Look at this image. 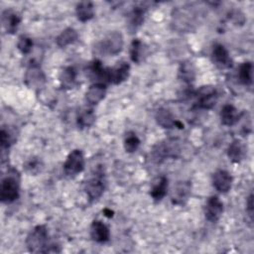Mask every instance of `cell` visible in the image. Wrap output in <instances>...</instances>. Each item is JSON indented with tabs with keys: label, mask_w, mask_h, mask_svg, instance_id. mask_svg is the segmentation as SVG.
<instances>
[{
	"label": "cell",
	"mask_w": 254,
	"mask_h": 254,
	"mask_svg": "<svg viewBox=\"0 0 254 254\" xmlns=\"http://www.w3.org/2000/svg\"><path fill=\"white\" fill-rule=\"evenodd\" d=\"M246 212L248 213L250 219L253 217V194L250 193L246 200Z\"/></svg>",
	"instance_id": "obj_33"
},
{
	"label": "cell",
	"mask_w": 254,
	"mask_h": 254,
	"mask_svg": "<svg viewBox=\"0 0 254 254\" xmlns=\"http://www.w3.org/2000/svg\"><path fill=\"white\" fill-rule=\"evenodd\" d=\"M76 70L73 66H65L59 75L60 85L64 89H71L76 83Z\"/></svg>",
	"instance_id": "obj_22"
},
{
	"label": "cell",
	"mask_w": 254,
	"mask_h": 254,
	"mask_svg": "<svg viewBox=\"0 0 254 254\" xmlns=\"http://www.w3.org/2000/svg\"><path fill=\"white\" fill-rule=\"evenodd\" d=\"M140 144H141V141L135 132L129 131L126 133L123 141V146L126 153H129V154L135 153L140 147Z\"/></svg>",
	"instance_id": "obj_29"
},
{
	"label": "cell",
	"mask_w": 254,
	"mask_h": 254,
	"mask_svg": "<svg viewBox=\"0 0 254 254\" xmlns=\"http://www.w3.org/2000/svg\"><path fill=\"white\" fill-rule=\"evenodd\" d=\"M196 101L195 106L199 109L209 110L214 107L218 99V92L212 85L200 86L194 93Z\"/></svg>",
	"instance_id": "obj_8"
},
{
	"label": "cell",
	"mask_w": 254,
	"mask_h": 254,
	"mask_svg": "<svg viewBox=\"0 0 254 254\" xmlns=\"http://www.w3.org/2000/svg\"><path fill=\"white\" fill-rule=\"evenodd\" d=\"M144 44L140 39H134L130 47V59L133 63L139 64L142 61L144 55Z\"/></svg>",
	"instance_id": "obj_30"
},
{
	"label": "cell",
	"mask_w": 254,
	"mask_h": 254,
	"mask_svg": "<svg viewBox=\"0 0 254 254\" xmlns=\"http://www.w3.org/2000/svg\"><path fill=\"white\" fill-rule=\"evenodd\" d=\"M211 61L219 69H227L233 65V61L227 49L221 44H215L211 51Z\"/></svg>",
	"instance_id": "obj_11"
},
{
	"label": "cell",
	"mask_w": 254,
	"mask_h": 254,
	"mask_svg": "<svg viewBox=\"0 0 254 254\" xmlns=\"http://www.w3.org/2000/svg\"><path fill=\"white\" fill-rule=\"evenodd\" d=\"M33 46V40L30 37L26 35H22L19 37L17 42V49L22 55H29L32 52Z\"/></svg>",
	"instance_id": "obj_31"
},
{
	"label": "cell",
	"mask_w": 254,
	"mask_h": 254,
	"mask_svg": "<svg viewBox=\"0 0 254 254\" xmlns=\"http://www.w3.org/2000/svg\"><path fill=\"white\" fill-rule=\"evenodd\" d=\"M223 210V202L220 200V198L217 195H211L207 198L203 207L204 217L209 222H217L221 217Z\"/></svg>",
	"instance_id": "obj_10"
},
{
	"label": "cell",
	"mask_w": 254,
	"mask_h": 254,
	"mask_svg": "<svg viewBox=\"0 0 254 254\" xmlns=\"http://www.w3.org/2000/svg\"><path fill=\"white\" fill-rule=\"evenodd\" d=\"M49 231L46 225H36L26 237V246L28 251L32 253H44L49 245Z\"/></svg>",
	"instance_id": "obj_4"
},
{
	"label": "cell",
	"mask_w": 254,
	"mask_h": 254,
	"mask_svg": "<svg viewBox=\"0 0 254 254\" xmlns=\"http://www.w3.org/2000/svg\"><path fill=\"white\" fill-rule=\"evenodd\" d=\"M106 188V177L102 166L93 169L84 185V190L90 201L98 200Z\"/></svg>",
	"instance_id": "obj_2"
},
{
	"label": "cell",
	"mask_w": 254,
	"mask_h": 254,
	"mask_svg": "<svg viewBox=\"0 0 254 254\" xmlns=\"http://www.w3.org/2000/svg\"><path fill=\"white\" fill-rule=\"evenodd\" d=\"M213 188L220 193L228 192L232 188L233 178L226 170H216L211 178Z\"/></svg>",
	"instance_id": "obj_13"
},
{
	"label": "cell",
	"mask_w": 254,
	"mask_h": 254,
	"mask_svg": "<svg viewBox=\"0 0 254 254\" xmlns=\"http://www.w3.org/2000/svg\"><path fill=\"white\" fill-rule=\"evenodd\" d=\"M23 169L28 175L37 176L43 171L44 162L41 158H39L37 156H32L24 162Z\"/></svg>",
	"instance_id": "obj_28"
},
{
	"label": "cell",
	"mask_w": 254,
	"mask_h": 254,
	"mask_svg": "<svg viewBox=\"0 0 254 254\" xmlns=\"http://www.w3.org/2000/svg\"><path fill=\"white\" fill-rule=\"evenodd\" d=\"M219 117H220V122L222 125L233 126L239 121L241 114L234 105L225 104L222 106V108L220 110Z\"/></svg>",
	"instance_id": "obj_20"
},
{
	"label": "cell",
	"mask_w": 254,
	"mask_h": 254,
	"mask_svg": "<svg viewBox=\"0 0 254 254\" xmlns=\"http://www.w3.org/2000/svg\"><path fill=\"white\" fill-rule=\"evenodd\" d=\"M247 156V148L244 143L239 139L231 141L227 148V157L233 163L242 162Z\"/></svg>",
	"instance_id": "obj_19"
},
{
	"label": "cell",
	"mask_w": 254,
	"mask_h": 254,
	"mask_svg": "<svg viewBox=\"0 0 254 254\" xmlns=\"http://www.w3.org/2000/svg\"><path fill=\"white\" fill-rule=\"evenodd\" d=\"M155 119L158 125H160L162 128H165V129H171L175 127H178L180 129L184 128L183 123H181L178 119H176L174 114L167 108L158 109L155 115Z\"/></svg>",
	"instance_id": "obj_14"
},
{
	"label": "cell",
	"mask_w": 254,
	"mask_h": 254,
	"mask_svg": "<svg viewBox=\"0 0 254 254\" xmlns=\"http://www.w3.org/2000/svg\"><path fill=\"white\" fill-rule=\"evenodd\" d=\"M96 119V115L91 108H84L80 110L76 116V125L79 129H86L91 127Z\"/></svg>",
	"instance_id": "obj_25"
},
{
	"label": "cell",
	"mask_w": 254,
	"mask_h": 254,
	"mask_svg": "<svg viewBox=\"0 0 254 254\" xmlns=\"http://www.w3.org/2000/svg\"><path fill=\"white\" fill-rule=\"evenodd\" d=\"M24 82L29 88L36 89L37 91L45 87V84L47 82V77L44 70L42 69V67L38 63H35V62L30 63V64L28 65L25 71Z\"/></svg>",
	"instance_id": "obj_5"
},
{
	"label": "cell",
	"mask_w": 254,
	"mask_h": 254,
	"mask_svg": "<svg viewBox=\"0 0 254 254\" xmlns=\"http://www.w3.org/2000/svg\"><path fill=\"white\" fill-rule=\"evenodd\" d=\"M179 78L188 84L191 83L194 80L195 67L191 62L185 61L181 64L179 67Z\"/></svg>",
	"instance_id": "obj_26"
},
{
	"label": "cell",
	"mask_w": 254,
	"mask_h": 254,
	"mask_svg": "<svg viewBox=\"0 0 254 254\" xmlns=\"http://www.w3.org/2000/svg\"><path fill=\"white\" fill-rule=\"evenodd\" d=\"M191 193V185L190 182H179L174 188L171 200L176 205H185Z\"/></svg>",
	"instance_id": "obj_15"
},
{
	"label": "cell",
	"mask_w": 254,
	"mask_h": 254,
	"mask_svg": "<svg viewBox=\"0 0 254 254\" xmlns=\"http://www.w3.org/2000/svg\"><path fill=\"white\" fill-rule=\"evenodd\" d=\"M13 143H14V137L12 133L5 127H2L0 130V145H1L2 152H4L5 150H8Z\"/></svg>",
	"instance_id": "obj_32"
},
{
	"label": "cell",
	"mask_w": 254,
	"mask_h": 254,
	"mask_svg": "<svg viewBox=\"0 0 254 254\" xmlns=\"http://www.w3.org/2000/svg\"><path fill=\"white\" fill-rule=\"evenodd\" d=\"M22 18L20 14L13 8H7L1 13V24L3 30L7 34H15L21 24Z\"/></svg>",
	"instance_id": "obj_12"
},
{
	"label": "cell",
	"mask_w": 254,
	"mask_h": 254,
	"mask_svg": "<svg viewBox=\"0 0 254 254\" xmlns=\"http://www.w3.org/2000/svg\"><path fill=\"white\" fill-rule=\"evenodd\" d=\"M106 95V84L93 82L85 92V100L90 105H96Z\"/></svg>",
	"instance_id": "obj_18"
},
{
	"label": "cell",
	"mask_w": 254,
	"mask_h": 254,
	"mask_svg": "<svg viewBox=\"0 0 254 254\" xmlns=\"http://www.w3.org/2000/svg\"><path fill=\"white\" fill-rule=\"evenodd\" d=\"M75 15L78 21L87 22L94 17V5L90 1H80L75 6Z\"/></svg>",
	"instance_id": "obj_23"
},
{
	"label": "cell",
	"mask_w": 254,
	"mask_h": 254,
	"mask_svg": "<svg viewBox=\"0 0 254 254\" xmlns=\"http://www.w3.org/2000/svg\"><path fill=\"white\" fill-rule=\"evenodd\" d=\"M84 166L85 160L82 151L80 149H74L67 155L63 169L66 177L73 178L84 170Z\"/></svg>",
	"instance_id": "obj_6"
},
{
	"label": "cell",
	"mask_w": 254,
	"mask_h": 254,
	"mask_svg": "<svg viewBox=\"0 0 254 254\" xmlns=\"http://www.w3.org/2000/svg\"><path fill=\"white\" fill-rule=\"evenodd\" d=\"M78 40V33L75 29L68 27L63 30L56 38V44L59 48H65Z\"/></svg>",
	"instance_id": "obj_24"
},
{
	"label": "cell",
	"mask_w": 254,
	"mask_h": 254,
	"mask_svg": "<svg viewBox=\"0 0 254 254\" xmlns=\"http://www.w3.org/2000/svg\"><path fill=\"white\" fill-rule=\"evenodd\" d=\"M90 237L96 243H106L110 239L109 227L101 220H93L90 224Z\"/></svg>",
	"instance_id": "obj_16"
},
{
	"label": "cell",
	"mask_w": 254,
	"mask_h": 254,
	"mask_svg": "<svg viewBox=\"0 0 254 254\" xmlns=\"http://www.w3.org/2000/svg\"><path fill=\"white\" fill-rule=\"evenodd\" d=\"M238 79L240 83L251 86L253 83V64L251 62H244L238 68Z\"/></svg>",
	"instance_id": "obj_27"
},
{
	"label": "cell",
	"mask_w": 254,
	"mask_h": 254,
	"mask_svg": "<svg viewBox=\"0 0 254 254\" xmlns=\"http://www.w3.org/2000/svg\"><path fill=\"white\" fill-rule=\"evenodd\" d=\"M180 153V145L177 140H165L156 144L152 149V157L157 162L169 158H177Z\"/></svg>",
	"instance_id": "obj_7"
},
{
	"label": "cell",
	"mask_w": 254,
	"mask_h": 254,
	"mask_svg": "<svg viewBox=\"0 0 254 254\" xmlns=\"http://www.w3.org/2000/svg\"><path fill=\"white\" fill-rule=\"evenodd\" d=\"M148 7L145 3H138L135 5L129 14V30L135 32L144 22Z\"/></svg>",
	"instance_id": "obj_17"
},
{
	"label": "cell",
	"mask_w": 254,
	"mask_h": 254,
	"mask_svg": "<svg viewBox=\"0 0 254 254\" xmlns=\"http://www.w3.org/2000/svg\"><path fill=\"white\" fill-rule=\"evenodd\" d=\"M20 195V175L16 169L10 168L2 179L0 186V199L3 203H11Z\"/></svg>",
	"instance_id": "obj_1"
},
{
	"label": "cell",
	"mask_w": 254,
	"mask_h": 254,
	"mask_svg": "<svg viewBox=\"0 0 254 254\" xmlns=\"http://www.w3.org/2000/svg\"><path fill=\"white\" fill-rule=\"evenodd\" d=\"M169 181L166 176H160L152 184L150 190V195L155 202L161 201L167 194Z\"/></svg>",
	"instance_id": "obj_21"
},
{
	"label": "cell",
	"mask_w": 254,
	"mask_h": 254,
	"mask_svg": "<svg viewBox=\"0 0 254 254\" xmlns=\"http://www.w3.org/2000/svg\"><path fill=\"white\" fill-rule=\"evenodd\" d=\"M130 73V64L127 62H119L114 66L106 67L105 81L111 84H120L124 82Z\"/></svg>",
	"instance_id": "obj_9"
},
{
	"label": "cell",
	"mask_w": 254,
	"mask_h": 254,
	"mask_svg": "<svg viewBox=\"0 0 254 254\" xmlns=\"http://www.w3.org/2000/svg\"><path fill=\"white\" fill-rule=\"evenodd\" d=\"M123 46V35L118 31H113L106 35L100 42H98L94 49L95 53L101 56H116L121 53Z\"/></svg>",
	"instance_id": "obj_3"
},
{
	"label": "cell",
	"mask_w": 254,
	"mask_h": 254,
	"mask_svg": "<svg viewBox=\"0 0 254 254\" xmlns=\"http://www.w3.org/2000/svg\"><path fill=\"white\" fill-rule=\"evenodd\" d=\"M103 213H104V215L107 216V217H112L114 212H113L111 209H109V208H104V209H103Z\"/></svg>",
	"instance_id": "obj_34"
}]
</instances>
